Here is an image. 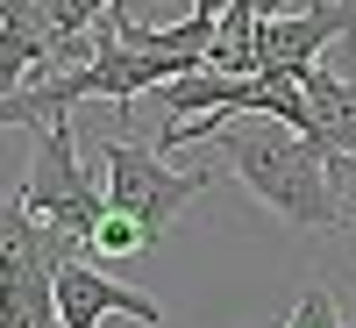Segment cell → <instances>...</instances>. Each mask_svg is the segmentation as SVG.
<instances>
[{
  "instance_id": "6da1fadb",
  "label": "cell",
  "mask_w": 356,
  "mask_h": 328,
  "mask_svg": "<svg viewBox=\"0 0 356 328\" xmlns=\"http://www.w3.org/2000/svg\"><path fill=\"white\" fill-rule=\"evenodd\" d=\"M186 143H221V157L235 164V178L271 207L285 228H342V178L328 171V157L314 143L278 122V114H193V122H164L157 129V150H186Z\"/></svg>"
},
{
  "instance_id": "7a4b0ae2",
  "label": "cell",
  "mask_w": 356,
  "mask_h": 328,
  "mask_svg": "<svg viewBox=\"0 0 356 328\" xmlns=\"http://www.w3.org/2000/svg\"><path fill=\"white\" fill-rule=\"evenodd\" d=\"M100 164H107V207L136 221L143 250H157L171 235V221L214 186V171H200V164L193 171H171L157 143H129V136H107L100 143Z\"/></svg>"
},
{
  "instance_id": "3957f363",
  "label": "cell",
  "mask_w": 356,
  "mask_h": 328,
  "mask_svg": "<svg viewBox=\"0 0 356 328\" xmlns=\"http://www.w3.org/2000/svg\"><path fill=\"white\" fill-rule=\"evenodd\" d=\"M22 200H29V214H36V221L65 228V235H86L93 250H100V221L114 214V207H107V186H93L86 164H79L72 122L36 129V157H29V171H22Z\"/></svg>"
},
{
  "instance_id": "277c9868",
  "label": "cell",
  "mask_w": 356,
  "mask_h": 328,
  "mask_svg": "<svg viewBox=\"0 0 356 328\" xmlns=\"http://www.w3.org/2000/svg\"><path fill=\"white\" fill-rule=\"evenodd\" d=\"M300 86H307V107H314L307 143H314V150L328 157V171L342 178L349 157H356V72H342V65H314Z\"/></svg>"
},
{
  "instance_id": "5b68a950",
  "label": "cell",
  "mask_w": 356,
  "mask_h": 328,
  "mask_svg": "<svg viewBox=\"0 0 356 328\" xmlns=\"http://www.w3.org/2000/svg\"><path fill=\"white\" fill-rule=\"evenodd\" d=\"M57 314H65V328H100L107 314H129V321H143V328H157V321H164V307L150 300V292L100 279L86 257L57 272Z\"/></svg>"
},
{
  "instance_id": "8992f818",
  "label": "cell",
  "mask_w": 356,
  "mask_h": 328,
  "mask_svg": "<svg viewBox=\"0 0 356 328\" xmlns=\"http://www.w3.org/2000/svg\"><path fill=\"white\" fill-rule=\"evenodd\" d=\"M43 243H50V221H43ZM0 328H65V314H57L50 250L0 257Z\"/></svg>"
},
{
  "instance_id": "52a82bcc",
  "label": "cell",
  "mask_w": 356,
  "mask_h": 328,
  "mask_svg": "<svg viewBox=\"0 0 356 328\" xmlns=\"http://www.w3.org/2000/svg\"><path fill=\"white\" fill-rule=\"evenodd\" d=\"M22 250H43V221L29 214L22 193H8L0 200V257H22Z\"/></svg>"
},
{
  "instance_id": "ba28073f",
  "label": "cell",
  "mask_w": 356,
  "mask_h": 328,
  "mask_svg": "<svg viewBox=\"0 0 356 328\" xmlns=\"http://www.w3.org/2000/svg\"><path fill=\"white\" fill-rule=\"evenodd\" d=\"M285 328H342V307H335V292H328V286H300V300H292Z\"/></svg>"
},
{
  "instance_id": "9c48e42d",
  "label": "cell",
  "mask_w": 356,
  "mask_h": 328,
  "mask_svg": "<svg viewBox=\"0 0 356 328\" xmlns=\"http://www.w3.org/2000/svg\"><path fill=\"white\" fill-rule=\"evenodd\" d=\"M100 250H107V257H129V250H143L136 221H129V214H107V221H100Z\"/></svg>"
},
{
  "instance_id": "30bf717a",
  "label": "cell",
  "mask_w": 356,
  "mask_h": 328,
  "mask_svg": "<svg viewBox=\"0 0 356 328\" xmlns=\"http://www.w3.org/2000/svg\"><path fill=\"white\" fill-rule=\"evenodd\" d=\"M178 8H193V0H178Z\"/></svg>"
}]
</instances>
